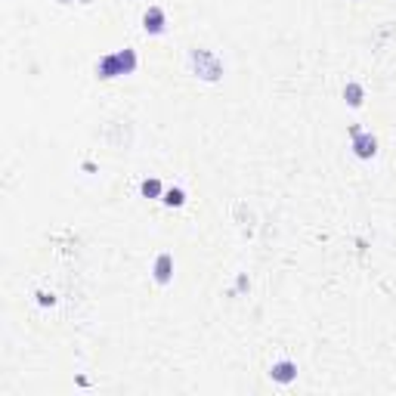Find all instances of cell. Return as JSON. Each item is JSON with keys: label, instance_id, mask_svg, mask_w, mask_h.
I'll list each match as a JSON object with an SVG mask.
<instances>
[{"label": "cell", "instance_id": "1", "mask_svg": "<svg viewBox=\"0 0 396 396\" xmlns=\"http://www.w3.org/2000/svg\"><path fill=\"white\" fill-rule=\"evenodd\" d=\"M192 62H195V68H201V78H207V80H217V78H220V65H217V59H214V56H207L204 50L192 53Z\"/></svg>", "mask_w": 396, "mask_h": 396}, {"label": "cell", "instance_id": "8", "mask_svg": "<svg viewBox=\"0 0 396 396\" xmlns=\"http://www.w3.org/2000/svg\"><path fill=\"white\" fill-rule=\"evenodd\" d=\"M164 201H167V204H183V192H180V189H170Z\"/></svg>", "mask_w": 396, "mask_h": 396}, {"label": "cell", "instance_id": "5", "mask_svg": "<svg viewBox=\"0 0 396 396\" xmlns=\"http://www.w3.org/2000/svg\"><path fill=\"white\" fill-rule=\"evenodd\" d=\"M155 278H158V282H167V278H170V257H167V254H164V257H158Z\"/></svg>", "mask_w": 396, "mask_h": 396}, {"label": "cell", "instance_id": "2", "mask_svg": "<svg viewBox=\"0 0 396 396\" xmlns=\"http://www.w3.org/2000/svg\"><path fill=\"white\" fill-rule=\"evenodd\" d=\"M353 149H356V155H359V158H371V155H375V149H378V143H375L371 136H356Z\"/></svg>", "mask_w": 396, "mask_h": 396}, {"label": "cell", "instance_id": "4", "mask_svg": "<svg viewBox=\"0 0 396 396\" xmlns=\"http://www.w3.org/2000/svg\"><path fill=\"white\" fill-rule=\"evenodd\" d=\"M161 28H164V13H161V9H149L146 13V31L158 34Z\"/></svg>", "mask_w": 396, "mask_h": 396}, {"label": "cell", "instance_id": "7", "mask_svg": "<svg viewBox=\"0 0 396 396\" xmlns=\"http://www.w3.org/2000/svg\"><path fill=\"white\" fill-rule=\"evenodd\" d=\"M143 192H146V195H158V192H161L158 180H149V183H143Z\"/></svg>", "mask_w": 396, "mask_h": 396}, {"label": "cell", "instance_id": "3", "mask_svg": "<svg viewBox=\"0 0 396 396\" xmlns=\"http://www.w3.org/2000/svg\"><path fill=\"white\" fill-rule=\"evenodd\" d=\"M294 375H297V368L291 365V362H278V365H273V381L288 384V381H294Z\"/></svg>", "mask_w": 396, "mask_h": 396}, {"label": "cell", "instance_id": "6", "mask_svg": "<svg viewBox=\"0 0 396 396\" xmlns=\"http://www.w3.org/2000/svg\"><path fill=\"white\" fill-rule=\"evenodd\" d=\"M347 99H350V106H359V102H362V87L350 84V87H347Z\"/></svg>", "mask_w": 396, "mask_h": 396}]
</instances>
